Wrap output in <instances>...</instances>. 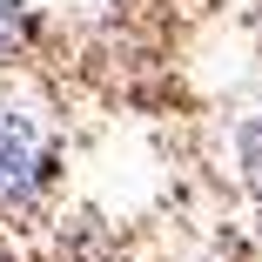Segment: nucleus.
<instances>
[{
	"mask_svg": "<svg viewBox=\"0 0 262 262\" xmlns=\"http://www.w3.org/2000/svg\"><path fill=\"white\" fill-rule=\"evenodd\" d=\"M47 182H54V135L20 108H0V208L34 202Z\"/></svg>",
	"mask_w": 262,
	"mask_h": 262,
	"instance_id": "nucleus-1",
	"label": "nucleus"
},
{
	"mask_svg": "<svg viewBox=\"0 0 262 262\" xmlns=\"http://www.w3.org/2000/svg\"><path fill=\"white\" fill-rule=\"evenodd\" d=\"M235 168H242V182L262 195V115H249V121L235 128Z\"/></svg>",
	"mask_w": 262,
	"mask_h": 262,
	"instance_id": "nucleus-2",
	"label": "nucleus"
},
{
	"mask_svg": "<svg viewBox=\"0 0 262 262\" xmlns=\"http://www.w3.org/2000/svg\"><path fill=\"white\" fill-rule=\"evenodd\" d=\"M34 34V7L27 0H0V61H14Z\"/></svg>",
	"mask_w": 262,
	"mask_h": 262,
	"instance_id": "nucleus-3",
	"label": "nucleus"
}]
</instances>
